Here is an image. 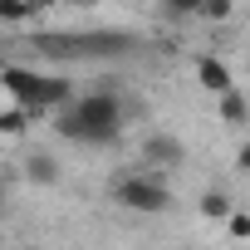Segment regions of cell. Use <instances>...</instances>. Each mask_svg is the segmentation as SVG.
<instances>
[{
    "instance_id": "6da1fadb",
    "label": "cell",
    "mask_w": 250,
    "mask_h": 250,
    "mask_svg": "<svg viewBox=\"0 0 250 250\" xmlns=\"http://www.w3.org/2000/svg\"><path fill=\"white\" fill-rule=\"evenodd\" d=\"M35 54L54 59V64H74V59H93V64H113V59H133L143 54V40L128 30H44L30 40Z\"/></svg>"
},
{
    "instance_id": "7a4b0ae2",
    "label": "cell",
    "mask_w": 250,
    "mask_h": 250,
    "mask_svg": "<svg viewBox=\"0 0 250 250\" xmlns=\"http://www.w3.org/2000/svg\"><path fill=\"white\" fill-rule=\"evenodd\" d=\"M54 128L69 138V143H88V147H103V143H118V133H123V103L108 93V88H98V93H74L69 103H64V113H59V123Z\"/></svg>"
},
{
    "instance_id": "3957f363",
    "label": "cell",
    "mask_w": 250,
    "mask_h": 250,
    "mask_svg": "<svg viewBox=\"0 0 250 250\" xmlns=\"http://www.w3.org/2000/svg\"><path fill=\"white\" fill-rule=\"evenodd\" d=\"M0 83H5V93L15 98V108H25L30 118L35 113H49V108H64L74 98V83L69 79H54V74H40V69H20V64H5Z\"/></svg>"
},
{
    "instance_id": "277c9868",
    "label": "cell",
    "mask_w": 250,
    "mask_h": 250,
    "mask_svg": "<svg viewBox=\"0 0 250 250\" xmlns=\"http://www.w3.org/2000/svg\"><path fill=\"white\" fill-rule=\"evenodd\" d=\"M113 201L128 206V211H143V216H162L172 206V191L157 172H128L113 182Z\"/></svg>"
},
{
    "instance_id": "5b68a950",
    "label": "cell",
    "mask_w": 250,
    "mask_h": 250,
    "mask_svg": "<svg viewBox=\"0 0 250 250\" xmlns=\"http://www.w3.org/2000/svg\"><path fill=\"white\" fill-rule=\"evenodd\" d=\"M187 152H182V143L172 138V133H147L143 138V167L147 172H167V167H177Z\"/></svg>"
},
{
    "instance_id": "8992f818",
    "label": "cell",
    "mask_w": 250,
    "mask_h": 250,
    "mask_svg": "<svg viewBox=\"0 0 250 250\" xmlns=\"http://www.w3.org/2000/svg\"><path fill=\"white\" fill-rule=\"evenodd\" d=\"M196 79H201V88H211V93H226L235 79H230V69H226V59H216V54H201L196 59Z\"/></svg>"
},
{
    "instance_id": "52a82bcc",
    "label": "cell",
    "mask_w": 250,
    "mask_h": 250,
    "mask_svg": "<svg viewBox=\"0 0 250 250\" xmlns=\"http://www.w3.org/2000/svg\"><path fill=\"white\" fill-rule=\"evenodd\" d=\"M25 182H30V187H54V182H59V162H54L49 152H30V157H25Z\"/></svg>"
},
{
    "instance_id": "ba28073f",
    "label": "cell",
    "mask_w": 250,
    "mask_h": 250,
    "mask_svg": "<svg viewBox=\"0 0 250 250\" xmlns=\"http://www.w3.org/2000/svg\"><path fill=\"white\" fill-rule=\"evenodd\" d=\"M230 211H235V201H230V191H226V187L201 191V216H206V221H226Z\"/></svg>"
},
{
    "instance_id": "9c48e42d",
    "label": "cell",
    "mask_w": 250,
    "mask_h": 250,
    "mask_svg": "<svg viewBox=\"0 0 250 250\" xmlns=\"http://www.w3.org/2000/svg\"><path fill=\"white\" fill-rule=\"evenodd\" d=\"M216 98H221V118H226V123H245V118H250V98H245L235 83H230L226 93H216Z\"/></svg>"
},
{
    "instance_id": "30bf717a",
    "label": "cell",
    "mask_w": 250,
    "mask_h": 250,
    "mask_svg": "<svg viewBox=\"0 0 250 250\" xmlns=\"http://www.w3.org/2000/svg\"><path fill=\"white\" fill-rule=\"evenodd\" d=\"M30 15H35L30 0H0V25H25Z\"/></svg>"
},
{
    "instance_id": "8fae6325",
    "label": "cell",
    "mask_w": 250,
    "mask_h": 250,
    "mask_svg": "<svg viewBox=\"0 0 250 250\" xmlns=\"http://www.w3.org/2000/svg\"><path fill=\"white\" fill-rule=\"evenodd\" d=\"M25 123H30V113H25V108H5V113H0V133L15 138V133H25Z\"/></svg>"
},
{
    "instance_id": "7c38bea8",
    "label": "cell",
    "mask_w": 250,
    "mask_h": 250,
    "mask_svg": "<svg viewBox=\"0 0 250 250\" xmlns=\"http://www.w3.org/2000/svg\"><path fill=\"white\" fill-rule=\"evenodd\" d=\"M230 10H235L230 0H201V10H196V15H201V20H216V25H226V20H230Z\"/></svg>"
},
{
    "instance_id": "4fadbf2b",
    "label": "cell",
    "mask_w": 250,
    "mask_h": 250,
    "mask_svg": "<svg viewBox=\"0 0 250 250\" xmlns=\"http://www.w3.org/2000/svg\"><path fill=\"white\" fill-rule=\"evenodd\" d=\"M226 226H230V235H235V240H250V216H245V211H230V216H226Z\"/></svg>"
},
{
    "instance_id": "5bb4252c",
    "label": "cell",
    "mask_w": 250,
    "mask_h": 250,
    "mask_svg": "<svg viewBox=\"0 0 250 250\" xmlns=\"http://www.w3.org/2000/svg\"><path fill=\"white\" fill-rule=\"evenodd\" d=\"M162 5H167L172 15H196V10H201V0H162Z\"/></svg>"
},
{
    "instance_id": "9a60e30c",
    "label": "cell",
    "mask_w": 250,
    "mask_h": 250,
    "mask_svg": "<svg viewBox=\"0 0 250 250\" xmlns=\"http://www.w3.org/2000/svg\"><path fill=\"white\" fill-rule=\"evenodd\" d=\"M235 167L250 177V143H240V152H235Z\"/></svg>"
},
{
    "instance_id": "2e32d148",
    "label": "cell",
    "mask_w": 250,
    "mask_h": 250,
    "mask_svg": "<svg viewBox=\"0 0 250 250\" xmlns=\"http://www.w3.org/2000/svg\"><path fill=\"white\" fill-rule=\"evenodd\" d=\"M30 5H35V10H49V5H59V0H30Z\"/></svg>"
},
{
    "instance_id": "e0dca14e",
    "label": "cell",
    "mask_w": 250,
    "mask_h": 250,
    "mask_svg": "<svg viewBox=\"0 0 250 250\" xmlns=\"http://www.w3.org/2000/svg\"><path fill=\"white\" fill-rule=\"evenodd\" d=\"M59 5H98V0H59Z\"/></svg>"
},
{
    "instance_id": "ac0fdd59",
    "label": "cell",
    "mask_w": 250,
    "mask_h": 250,
    "mask_svg": "<svg viewBox=\"0 0 250 250\" xmlns=\"http://www.w3.org/2000/svg\"><path fill=\"white\" fill-rule=\"evenodd\" d=\"M172 250H177V245H172Z\"/></svg>"
},
{
    "instance_id": "d6986e66",
    "label": "cell",
    "mask_w": 250,
    "mask_h": 250,
    "mask_svg": "<svg viewBox=\"0 0 250 250\" xmlns=\"http://www.w3.org/2000/svg\"><path fill=\"white\" fill-rule=\"evenodd\" d=\"M245 98H250V93H245Z\"/></svg>"
}]
</instances>
